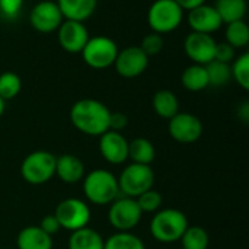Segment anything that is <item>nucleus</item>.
<instances>
[{
    "label": "nucleus",
    "mask_w": 249,
    "mask_h": 249,
    "mask_svg": "<svg viewBox=\"0 0 249 249\" xmlns=\"http://www.w3.org/2000/svg\"><path fill=\"white\" fill-rule=\"evenodd\" d=\"M4 108H6V102L0 98V118H1V115L4 114Z\"/></svg>",
    "instance_id": "obj_39"
},
{
    "label": "nucleus",
    "mask_w": 249,
    "mask_h": 249,
    "mask_svg": "<svg viewBox=\"0 0 249 249\" xmlns=\"http://www.w3.org/2000/svg\"><path fill=\"white\" fill-rule=\"evenodd\" d=\"M104 249H146V245L131 232H117L104 242Z\"/></svg>",
    "instance_id": "obj_26"
},
{
    "label": "nucleus",
    "mask_w": 249,
    "mask_h": 249,
    "mask_svg": "<svg viewBox=\"0 0 249 249\" xmlns=\"http://www.w3.org/2000/svg\"><path fill=\"white\" fill-rule=\"evenodd\" d=\"M70 121L80 133L99 137L109 130V108L98 99H79L70 108Z\"/></svg>",
    "instance_id": "obj_1"
},
{
    "label": "nucleus",
    "mask_w": 249,
    "mask_h": 249,
    "mask_svg": "<svg viewBox=\"0 0 249 249\" xmlns=\"http://www.w3.org/2000/svg\"><path fill=\"white\" fill-rule=\"evenodd\" d=\"M47 235H50V236H53V235H55L60 229H61V226H60V223H58V220H57V217L54 216V214H47V216H44L42 219H41V223L38 225Z\"/></svg>",
    "instance_id": "obj_35"
},
{
    "label": "nucleus",
    "mask_w": 249,
    "mask_h": 249,
    "mask_svg": "<svg viewBox=\"0 0 249 249\" xmlns=\"http://www.w3.org/2000/svg\"><path fill=\"white\" fill-rule=\"evenodd\" d=\"M20 175L31 185H42L55 177V156L47 150L26 155L20 163Z\"/></svg>",
    "instance_id": "obj_4"
},
{
    "label": "nucleus",
    "mask_w": 249,
    "mask_h": 249,
    "mask_svg": "<svg viewBox=\"0 0 249 249\" xmlns=\"http://www.w3.org/2000/svg\"><path fill=\"white\" fill-rule=\"evenodd\" d=\"M184 12L185 10H193V9H196V7H198V6H201V4H204L206 3V0H174Z\"/></svg>",
    "instance_id": "obj_37"
},
{
    "label": "nucleus",
    "mask_w": 249,
    "mask_h": 249,
    "mask_svg": "<svg viewBox=\"0 0 249 249\" xmlns=\"http://www.w3.org/2000/svg\"><path fill=\"white\" fill-rule=\"evenodd\" d=\"M179 242L182 249H207L210 239L209 233L201 226H188Z\"/></svg>",
    "instance_id": "obj_27"
},
{
    "label": "nucleus",
    "mask_w": 249,
    "mask_h": 249,
    "mask_svg": "<svg viewBox=\"0 0 249 249\" xmlns=\"http://www.w3.org/2000/svg\"><path fill=\"white\" fill-rule=\"evenodd\" d=\"M117 179H118L120 193H123L125 197L137 198L143 193L153 188L155 172L150 165L130 163L121 171Z\"/></svg>",
    "instance_id": "obj_6"
},
{
    "label": "nucleus",
    "mask_w": 249,
    "mask_h": 249,
    "mask_svg": "<svg viewBox=\"0 0 249 249\" xmlns=\"http://www.w3.org/2000/svg\"><path fill=\"white\" fill-rule=\"evenodd\" d=\"M188 226V219L181 210L163 209L153 214L149 231L155 241L160 244H175L179 242Z\"/></svg>",
    "instance_id": "obj_3"
},
{
    "label": "nucleus",
    "mask_w": 249,
    "mask_h": 249,
    "mask_svg": "<svg viewBox=\"0 0 249 249\" xmlns=\"http://www.w3.org/2000/svg\"><path fill=\"white\" fill-rule=\"evenodd\" d=\"M83 194L95 206H109L120 197L117 177L107 169L90 171L83 178Z\"/></svg>",
    "instance_id": "obj_2"
},
{
    "label": "nucleus",
    "mask_w": 249,
    "mask_h": 249,
    "mask_svg": "<svg viewBox=\"0 0 249 249\" xmlns=\"http://www.w3.org/2000/svg\"><path fill=\"white\" fill-rule=\"evenodd\" d=\"M207 76H209V86H225L231 79H232V71H231V64L222 63V61H210L206 64Z\"/></svg>",
    "instance_id": "obj_28"
},
{
    "label": "nucleus",
    "mask_w": 249,
    "mask_h": 249,
    "mask_svg": "<svg viewBox=\"0 0 249 249\" xmlns=\"http://www.w3.org/2000/svg\"><path fill=\"white\" fill-rule=\"evenodd\" d=\"M182 86L190 92H201L209 88V76L206 66L201 64H191L188 66L181 76Z\"/></svg>",
    "instance_id": "obj_24"
},
{
    "label": "nucleus",
    "mask_w": 249,
    "mask_h": 249,
    "mask_svg": "<svg viewBox=\"0 0 249 249\" xmlns=\"http://www.w3.org/2000/svg\"><path fill=\"white\" fill-rule=\"evenodd\" d=\"M128 124V118L123 112H111L109 117V130L121 133Z\"/></svg>",
    "instance_id": "obj_36"
},
{
    "label": "nucleus",
    "mask_w": 249,
    "mask_h": 249,
    "mask_svg": "<svg viewBox=\"0 0 249 249\" xmlns=\"http://www.w3.org/2000/svg\"><path fill=\"white\" fill-rule=\"evenodd\" d=\"M99 152L105 162L121 165L128 159V140L121 133L108 130L99 136Z\"/></svg>",
    "instance_id": "obj_15"
},
{
    "label": "nucleus",
    "mask_w": 249,
    "mask_h": 249,
    "mask_svg": "<svg viewBox=\"0 0 249 249\" xmlns=\"http://www.w3.org/2000/svg\"><path fill=\"white\" fill-rule=\"evenodd\" d=\"M232 79L244 89H249V53L241 54L238 58L233 60V64L231 66Z\"/></svg>",
    "instance_id": "obj_30"
},
{
    "label": "nucleus",
    "mask_w": 249,
    "mask_h": 249,
    "mask_svg": "<svg viewBox=\"0 0 249 249\" xmlns=\"http://www.w3.org/2000/svg\"><path fill=\"white\" fill-rule=\"evenodd\" d=\"M188 26L191 28V32H200V34H214L223 26V22L216 12L214 6L210 4H201L193 10L188 12L187 16Z\"/></svg>",
    "instance_id": "obj_16"
},
{
    "label": "nucleus",
    "mask_w": 249,
    "mask_h": 249,
    "mask_svg": "<svg viewBox=\"0 0 249 249\" xmlns=\"http://www.w3.org/2000/svg\"><path fill=\"white\" fill-rule=\"evenodd\" d=\"M214 9L223 25H226L231 22L244 20L248 10V3L247 0H216Z\"/></svg>",
    "instance_id": "obj_22"
},
{
    "label": "nucleus",
    "mask_w": 249,
    "mask_h": 249,
    "mask_svg": "<svg viewBox=\"0 0 249 249\" xmlns=\"http://www.w3.org/2000/svg\"><path fill=\"white\" fill-rule=\"evenodd\" d=\"M184 20V10L174 0H155L147 10L152 32L159 35L174 32Z\"/></svg>",
    "instance_id": "obj_5"
},
{
    "label": "nucleus",
    "mask_w": 249,
    "mask_h": 249,
    "mask_svg": "<svg viewBox=\"0 0 249 249\" xmlns=\"http://www.w3.org/2000/svg\"><path fill=\"white\" fill-rule=\"evenodd\" d=\"M85 163L83 160L71 153H64L55 156V177L66 184H77L85 178Z\"/></svg>",
    "instance_id": "obj_17"
},
{
    "label": "nucleus",
    "mask_w": 249,
    "mask_h": 249,
    "mask_svg": "<svg viewBox=\"0 0 249 249\" xmlns=\"http://www.w3.org/2000/svg\"><path fill=\"white\" fill-rule=\"evenodd\" d=\"M216 39L209 34L191 32L185 36L184 51L194 64L206 66L214 60Z\"/></svg>",
    "instance_id": "obj_14"
},
{
    "label": "nucleus",
    "mask_w": 249,
    "mask_h": 249,
    "mask_svg": "<svg viewBox=\"0 0 249 249\" xmlns=\"http://www.w3.org/2000/svg\"><path fill=\"white\" fill-rule=\"evenodd\" d=\"M147 66H149V57L143 53V50L139 45L120 50L114 61L115 71L125 79L139 77L146 71Z\"/></svg>",
    "instance_id": "obj_12"
},
{
    "label": "nucleus",
    "mask_w": 249,
    "mask_h": 249,
    "mask_svg": "<svg viewBox=\"0 0 249 249\" xmlns=\"http://www.w3.org/2000/svg\"><path fill=\"white\" fill-rule=\"evenodd\" d=\"M64 20H88L96 10L98 0H57Z\"/></svg>",
    "instance_id": "obj_18"
},
{
    "label": "nucleus",
    "mask_w": 249,
    "mask_h": 249,
    "mask_svg": "<svg viewBox=\"0 0 249 249\" xmlns=\"http://www.w3.org/2000/svg\"><path fill=\"white\" fill-rule=\"evenodd\" d=\"M152 107L156 115L163 120H171L174 115L179 112V99L169 89L158 90L152 98Z\"/></svg>",
    "instance_id": "obj_20"
},
{
    "label": "nucleus",
    "mask_w": 249,
    "mask_h": 249,
    "mask_svg": "<svg viewBox=\"0 0 249 249\" xmlns=\"http://www.w3.org/2000/svg\"><path fill=\"white\" fill-rule=\"evenodd\" d=\"M23 7V0H0V16L6 20H15Z\"/></svg>",
    "instance_id": "obj_33"
},
{
    "label": "nucleus",
    "mask_w": 249,
    "mask_h": 249,
    "mask_svg": "<svg viewBox=\"0 0 249 249\" xmlns=\"http://www.w3.org/2000/svg\"><path fill=\"white\" fill-rule=\"evenodd\" d=\"M55 32L60 47L70 54H80L90 38L86 25L77 20H63Z\"/></svg>",
    "instance_id": "obj_13"
},
{
    "label": "nucleus",
    "mask_w": 249,
    "mask_h": 249,
    "mask_svg": "<svg viewBox=\"0 0 249 249\" xmlns=\"http://www.w3.org/2000/svg\"><path fill=\"white\" fill-rule=\"evenodd\" d=\"M155 156L156 150L150 140L144 137H137L128 142V159H131V163L150 165L155 160Z\"/></svg>",
    "instance_id": "obj_23"
},
{
    "label": "nucleus",
    "mask_w": 249,
    "mask_h": 249,
    "mask_svg": "<svg viewBox=\"0 0 249 249\" xmlns=\"http://www.w3.org/2000/svg\"><path fill=\"white\" fill-rule=\"evenodd\" d=\"M64 20L55 1H38L29 12V23L39 34H51L58 29Z\"/></svg>",
    "instance_id": "obj_11"
},
{
    "label": "nucleus",
    "mask_w": 249,
    "mask_h": 249,
    "mask_svg": "<svg viewBox=\"0 0 249 249\" xmlns=\"http://www.w3.org/2000/svg\"><path fill=\"white\" fill-rule=\"evenodd\" d=\"M143 53L150 58L156 54H159L163 48V38L162 35L156 34V32H152V34H147L143 39H142V44L139 45Z\"/></svg>",
    "instance_id": "obj_32"
},
{
    "label": "nucleus",
    "mask_w": 249,
    "mask_h": 249,
    "mask_svg": "<svg viewBox=\"0 0 249 249\" xmlns=\"http://www.w3.org/2000/svg\"><path fill=\"white\" fill-rule=\"evenodd\" d=\"M22 80L15 71H4L0 74V98L6 102L20 93Z\"/></svg>",
    "instance_id": "obj_29"
},
{
    "label": "nucleus",
    "mask_w": 249,
    "mask_h": 249,
    "mask_svg": "<svg viewBox=\"0 0 249 249\" xmlns=\"http://www.w3.org/2000/svg\"><path fill=\"white\" fill-rule=\"evenodd\" d=\"M104 242L105 239L99 232L86 226L71 232L67 247L69 249H104Z\"/></svg>",
    "instance_id": "obj_21"
},
{
    "label": "nucleus",
    "mask_w": 249,
    "mask_h": 249,
    "mask_svg": "<svg viewBox=\"0 0 249 249\" xmlns=\"http://www.w3.org/2000/svg\"><path fill=\"white\" fill-rule=\"evenodd\" d=\"M61 229L74 232L86 228L90 222V209L86 201L80 198H66L61 200L54 212Z\"/></svg>",
    "instance_id": "obj_9"
},
{
    "label": "nucleus",
    "mask_w": 249,
    "mask_h": 249,
    "mask_svg": "<svg viewBox=\"0 0 249 249\" xmlns=\"http://www.w3.org/2000/svg\"><path fill=\"white\" fill-rule=\"evenodd\" d=\"M238 114H239V118L244 121V123H248L249 120V104L248 102H244L242 107L238 109Z\"/></svg>",
    "instance_id": "obj_38"
},
{
    "label": "nucleus",
    "mask_w": 249,
    "mask_h": 249,
    "mask_svg": "<svg viewBox=\"0 0 249 249\" xmlns=\"http://www.w3.org/2000/svg\"><path fill=\"white\" fill-rule=\"evenodd\" d=\"M136 201L143 213H156L158 210H160L163 198L159 191L152 188V190L143 193L142 196H139L136 198Z\"/></svg>",
    "instance_id": "obj_31"
},
{
    "label": "nucleus",
    "mask_w": 249,
    "mask_h": 249,
    "mask_svg": "<svg viewBox=\"0 0 249 249\" xmlns=\"http://www.w3.org/2000/svg\"><path fill=\"white\" fill-rule=\"evenodd\" d=\"M225 36L229 45H232L235 50L245 48L249 44V26L245 20H236L226 23Z\"/></svg>",
    "instance_id": "obj_25"
},
{
    "label": "nucleus",
    "mask_w": 249,
    "mask_h": 249,
    "mask_svg": "<svg viewBox=\"0 0 249 249\" xmlns=\"http://www.w3.org/2000/svg\"><path fill=\"white\" fill-rule=\"evenodd\" d=\"M143 212L140 210L136 198L118 197L109 204L108 220L117 232H131L142 220Z\"/></svg>",
    "instance_id": "obj_8"
},
{
    "label": "nucleus",
    "mask_w": 249,
    "mask_h": 249,
    "mask_svg": "<svg viewBox=\"0 0 249 249\" xmlns=\"http://www.w3.org/2000/svg\"><path fill=\"white\" fill-rule=\"evenodd\" d=\"M18 249H53V236L47 235L39 226L31 225L23 229L16 236Z\"/></svg>",
    "instance_id": "obj_19"
},
{
    "label": "nucleus",
    "mask_w": 249,
    "mask_h": 249,
    "mask_svg": "<svg viewBox=\"0 0 249 249\" xmlns=\"http://www.w3.org/2000/svg\"><path fill=\"white\" fill-rule=\"evenodd\" d=\"M168 121L169 136L181 144H193L203 136V123L194 114L179 111Z\"/></svg>",
    "instance_id": "obj_10"
},
{
    "label": "nucleus",
    "mask_w": 249,
    "mask_h": 249,
    "mask_svg": "<svg viewBox=\"0 0 249 249\" xmlns=\"http://www.w3.org/2000/svg\"><path fill=\"white\" fill-rule=\"evenodd\" d=\"M235 54H236V50L232 45H229L228 42H217L216 44V51H214V60L216 61L231 64L235 60Z\"/></svg>",
    "instance_id": "obj_34"
},
{
    "label": "nucleus",
    "mask_w": 249,
    "mask_h": 249,
    "mask_svg": "<svg viewBox=\"0 0 249 249\" xmlns=\"http://www.w3.org/2000/svg\"><path fill=\"white\" fill-rule=\"evenodd\" d=\"M118 51V45L114 39L105 35H98L89 38L80 54L83 61L90 69L104 70L108 69L109 66H114Z\"/></svg>",
    "instance_id": "obj_7"
}]
</instances>
